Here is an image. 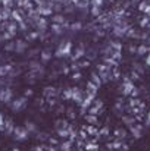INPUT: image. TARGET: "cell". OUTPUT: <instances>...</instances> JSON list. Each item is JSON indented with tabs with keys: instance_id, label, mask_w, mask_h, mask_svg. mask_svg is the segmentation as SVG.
Returning <instances> with one entry per match:
<instances>
[{
	"instance_id": "cell-7",
	"label": "cell",
	"mask_w": 150,
	"mask_h": 151,
	"mask_svg": "<svg viewBox=\"0 0 150 151\" xmlns=\"http://www.w3.org/2000/svg\"><path fill=\"white\" fill-rule=\"evenodd\" d=\"M133 90H136L134 84L130 82V81H125V84H124V94H130V93H133Z\"/></svg>"
},
{
	"instance_id": "cell-3",
	"label": "cell",
	"mask_w": 150,
	"mask_h": 151,
	"mask_svg": "<svg viewBox=\"0 0 150 151\" xmlns=\"http://www.w3.org/2000/svg\"><path fill=\"white\" fill-rule=\"evenodd\" d=\"M25 106H27V100H25V97H21V99L15 100L13 103H12V104H10V107H12V110H13V111L22 110Z\"/></svg>"
},
{
	"instance_id": "cell-27",
	"label": "cell",
	"mask_w": 150,
	"mask_h": 151,
	"mask_svg": "<svg viewBox=\"0 0 150 151\" xmlns=\"http://www.w3.org/2000/svg\"><path fill=\"white\" fill-rule=\"evenodd\" d=\"M31 94H33L31 90H27V91H25V96H31Z\"/></svg>"
},
{
	"instance_id": "cell-4",
	"label": "cell",
	"mask_w": 150,
	"mask_h": 151,
	"mask_svg": "<svg viewBox=\"0 0 150 151\" xmlns=\"http://www.w3.org/2000/svg\"><path fill=\"white\" fill-rule=\"evenodd\" d=\"M0 100L3 103H10V100H12V90L10 88L0 90Z\"/></svg>"
},
{
	"instance_id": "cell-17",
	"label": "cell",
	"mask_w": 150,
	"mask_h": 151,
	"mask_svg": "<svg viewBox=\"0 0 150 151\" xmlns=\"http://www.w3.org/2000/svg\"><path fill=\"white\" fill-rule=\"evenodd\" d=\"M12 18H15V21L16 22H21L22 21V18H21V15H19V12H16V10H12V15H10Z\"/></svg>"
},
{
	"instance_id": "cell-16",
	"label": "cell",
	"mask_w": 150,
	"mask_h": 151,
	"mask_svg": "<svg viewBox=\"0 0 150 151\" xmlns=\"http://www.w3.org/2000/svg\"><path fill=\"white\" fill-rule=\"evenodd\" d=\"M91 78H93V81H91V82H93V84H96L97 87H99L100 84H101V79H100V75H97V73H93V76H91Z\"/></svg>"
},
{
	"instance_id": "cell-22",
	"label": "cell",
	"mask_w": 150,
	"mask_h": 151,
	"mask_svg": "<svg viewBox=\"0 0 150 151\" xmlns=\"http://www.w3.org/2000/svg\"><path fill=\"white\" fill-rule=\"evenodd\" d=\"M144 51H147V47H146V46H141V47L138 49V54H143Z\"/></svg>"
},
{
	"instance_id": "cell-14",
	"label": "cell",
	"mask_w": 150,
	"mask_h": 151,
	"mask_svg": "<svg viewBox=\"0 0 150 151\" xmlns=\"http://www.w3.org/2000/svg\"><path fill=\"white\" fill-rule=\"evenodd\" d=\"M53 22H54V24H60V25H63L65 19H63V16H62V15H56V16L53 18Z\"/></svg>"
},
{
	"instance_id": "cell-19",
	"label": "cell",
	"mask_w": 150,
	"mask_h": 151,
	"mask_svg": "<svg viewBox=\"0 0 150 151\" xmlns=\"http://www.w3.org/2000/svg\"><path fill=\"white\" fill-rule=\"evenodd\" d=\"M81 28H83V25H81L80 22H77V24H72V25H71V29H72V31H80Z\"/></svg>"
},
{
	"instance_id": "cell-9",
	"label": "cell",
	"mask_w": 150,
	"mask_h": 151,
	"mask_svg": "<svg viewBox=\"0 0 150 151\" xmlns=\"http://www.w3.org/2000/svg\"><path fill=\"white\" fill-rule=\"evenodd\" d=\"M25 49H27V44H25L24 41H18V43H15V51L22 53Z\"/></svg>"
},
{
	"instance_id": "cell-20",
	"label": "cell",
	"mask_w": 150,
	"mask_h": 151,
	"mask_svg": "<svg viewBox=\"0 0 150 151\" xmlns=\"http://www.w3.org/2000/svg\"><path fill=\"white\" fill-rule=\"evenodd\" d=\"M0 131H4V117L0 113Z\"/></svg>"
},
{
	"instance_id": "cell-26",
	"label": "cell",
	"mask_w": 150,
	"mask_h": 151,
	"mask_svg": "<svg viewBox=\"0 0 150 151\" xmlns=\"http://www.w3.org/2000/svg\"><path fill=\"white\" fill-rule=\"evenodd\" d=\"M146 65H147V66H150V54L146 57Z\"/></svg>"
},
{
	"instance_id": "cell-28",
	"label": "cell",
	"mask_w": 150,
	"mask_h": 151,
	"mask_svg": "<svg viewBox=\"0 0 150 151\" xmlns=\"http://www.w3.org/2000/svg\"><path fill=\"white\" fill-rule=\"evenodd\" d=\"M146 123H147V126H150V113H149V116H147V122Z\"/></svg>"
},
{
	"instance_id": "cell-15",
	"label": "cell",
	"mask_w": 150,
	"mask_h": 151,
	"mask_svg": "<svg viewBox=\"0 0 150 151\" xmlns=\"http://www.w3.org/2000/svg\"><path fill=\"white\" fill-rule=\"evenodd\" d=\"M51 29H53L54 34H60V32H62V27H60V24H53V25H51Z\"/></svg>"
},
{
	"instance_id": "cell-24",
	"label": "cell",
	"mask_w": 150,
	"mask_h": 151,
	"mask_svg": "<svg viewBox=\"0 0 150 151\" xmlns=\"http://www.w3.org/2000/svg\"><path fill=\"white\" fill-rule=\"evenodd\" d=\"M72 78H74V79H77V81H78V79H80V78H81V73H80V72H77V73H74V76H72Z\"/></svg>"
},
{
	"instance_id": "cell-23",
	"label": "cell",
	"mask_w": 150,
	"mask_h": 151,
	"mask_svg": "<svg viewBox=\"0 0 150 151\" xmlns=\"http://www.w3.org/2000/svg\"><path fill=\"white\" fill-rule=\"evenodd\" d=\"M87 150H88V151H94V150H96V145L90 144V145H87Z\"/></svg>"
},
{
	"instance_id": "cell-30",
	"label": "cell",
	"mask_w": 150,
	"mask_h": 151,
	"mask_svg": "<svg viewBox=\"0 0 150 151\" xmlns=\"http://www.w3.org/2000/svg\"><path fill=\"white\" fill-rule=\"evenodd\" d=\"M84 1H86V3H88V1H90V0H84Z\"/></svg>"
},
{
	"instance_id": "cell-12",
	"label": "cell",
	"mask_w": 150,
	"mask_h": 151,
	"mask_svg": "<svg viewBox=\"0 0 150 151\" xmlns=\"http://www.w3.org/2000/svg\"><path fill=\"white\" fill-rule=\"evenodd\" d=\"M101 6H97V4H93L91 6V15L93 16H100V13H101V9H100Z\"/></svg>"
},
{
	"instance_id": "cell-10",
	"label": "cell",
	"mask_w": 150,
	"mask_h": 151,
	"mask_svg": "<svg viewBox=\"0 0 150 151\" xmlns=\"http://www.w3.org/2000/svg\"><path fill=\"white\" fill-rule=\"evenodd\" d=\"M138 9H140L141 12H144V13H149V15H150V4H149V3H146V1H141Z\"/></svg>"
},
{
	"instance_id": "cell-29",
	"label": "cell",
	"mask_w": 150,
	"mask_h": 151,
	"mask_svg": "<svg viewBox=\"0 0 150 151\" xmlns=\"http://www.w3.org/2000/svg\"><path fill=\"white\" fill-rule=\"evenodd\" d=\"M12 151H19V150H18V148H13V150H12Z\"/></svg>"
},
{
	"instance_id": "cell-8",
	"label": "cell",
	"mask_w": 150,
	"mask_h": 151,
	"mask_svg": "<svg viewBox=\"0 0 150 151\" xmlns=\"http://www.w3.org/2000/svg\"><path fill=\"white\" fill-rule=\"evenodd\" d=\"M13 129H15V128H13L12 119H6V120H4V131H6V134H10Z\"/></svg>"
},
{
	"instance_id": "cell-2",
	"label": "cell",
	"mask_w": 150,
	"mask_h": 151,
	"mask_svg": "<svg viewBox=\"0 0 150 151\" xmlns=\"http://www.w3.org/2000/svg\"><path fill=\"white\" fill-rule=\"evenodd\" d=\"M13 135H15L16 141H24V139L28 138V131L25 128H15L13 129Z\"/></svg>"
},
{
	"instance_id": "cell-18",
	"label": "cell",
	"mask_w": 150,
	"mask_h": 151,
	"mask_svg": "<svg viewBox=\"0 0 150 151\" xmlns=\"http://www.w3.org/2000/svg\"><path fill=\"white\" fill-rule=\"evenodd\" d=\"M86 120H87V122H90V123H96V122H97L96 116H94V114H91V113L86 116Z\"/></svg>"
},
{
	"instance_id": "cell-1",
	"label": "cell",
	"mask_w": 150,
	"mask_h": 151,
	"mask_svg": "<svg viewBox=\"0 0 150 151\" xmlns=\"http://www.w3.org/2000/svg\"><path fill=\"white\" fill-rule=\"evenodd\" d=\"M72 51V43L71 41H62L60 46L57 47V50L54 51V56L56 57H66L69 56Z\"/></svg>"
},
{
	"instance_id": "cell-5",
	"label": "cell",
	"mask_w": 150,
	"mask_h": 151,
	"mask_svg": "<svg viewBox=\"0 0 150 151\" xmlns=\"http://www.w3.org/2000/svg\"><path fill=\"white\" fill-rule=\"evenodd\" d=\"M72 100H75L77 103L83 101V94H81L80 88H72Z\"/></svg>"
},
{
	"instance_id": "cell-6",
	"label": "cell",
	"mask_w": 150,
	"mask_h": 151,
	"mask_svg": "<svg viewBox=\"0 0 150 151\" xmlns=\"http://www.w3.org/2000/svg\"><path fill=\"white\" fill-rule=\"evenodd\" d=\"M86 54V49L81 46V47H78L77 50H75V53H74V56H72V60H78V59H81L83 56Z\"/></svg>"
},
{
	"instance_id": "cell-21",
	"label": "cell",
	"mask_w": 150,
	"mask_h": 151,
	"mask_svg": "<svg viewBox=\"0 0 150 151\" xmlns=\"http://www.w3.org/2000/svg\"><path fill=\"white\" fill-rule=\"evenodd\" d=\"M65 99H72V88L66 90V93H65Z\"/></svg>"
},
{
	"instance_id": "cell-13",
	"label": "cell",
	"mask_w": 150,
	"mask_h": 151,
	"mask_svg": "<svg viewBox=\"0 0 150 151\" xmlns=\"http://www.w3.org/2000/svg\"><path fill=\"white\" fill-rule=\"evenodd\" d=\"M40 57H41V60H43V62H47V60H50V59H51V53H50V51H47V50H44L41 54H40Z\"/></svg>"
},
{
	"instance_id": "cell-11",
	"label": "cell",
	"mask_w": 150,
	"mask_h": 151,
	"mask_svg": "<svg viewBox=\"0 0 150 151\" xmlns=\"http://www.w3.org/2000/svg\"><path fill=\"white\" fill-rule=\"evenodd\" d=\"M25 129H27L28 132H36V131H37V126H36V123H33V122H25Z\"/></svg>"
},
{
	"instance_id": "cell-25",
	"label": "cell",
	"mask_w": 150,
	"mask_h": 151,
	"mask_svg": "<svg viewBox=\"0 0 150 151\" xmlns=\"http://www.w3.org/2000/svg\"><path fill=\"white\" fill-rule=\"evenodd\" d=\"M62 150H65V151H69V144H65V145H62Z\"/></svg>"
}]
</instances>
